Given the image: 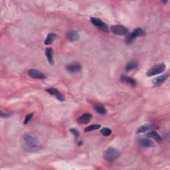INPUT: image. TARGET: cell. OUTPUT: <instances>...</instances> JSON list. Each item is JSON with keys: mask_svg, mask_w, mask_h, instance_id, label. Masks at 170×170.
I'll return each mask as SVG.
<instances>
[{"mask_svg": "<svg viewBox=\"0 0 170 170\" xmlns=\"http://www.w3.org/2000/svg\"><path fill=\"white\" fill-rule=\"evenodd\" d=\"M82 69V66L80 63H73L68 64L66 66V70L68 73H76L80 72Z\"/></svg>", "mask_w": 170, "mask_h": 170, "instance_id": "cell-7", "label": "cell"}, {"mask_svg": "<svg viewBox=\"0 0 170 170\" xmlns=\"http://www.w3.org/2000/svg\"><path fill=\"white\" fill-rule=\"evenodd\" d=\"M46 92H47L49 95L55 96L58 100L60 101V102H64L65 100L64 97L62 94L55 88H50L46 89Z\"/></svg>", "mask_w": 170, "mask_h": 170, "instance_id": "cell-8", "label": "cell"}, {"mask_svg": "<svg viewBox=\"0 0 170 170\" xmlns=\"http://www.w3.org/2000/svg\"><path fill=\"white\" fill-rule=\"evenodd\" d=\"M45 55L47 58V60L50 65H53L54 64L53 61V50L51 48H47L45 49Z\"/></svg>", "mask_w": 170, "mask_h": 170, "instance_id": "cell-14", "label": "cell"}, {"mask_svg": "<svg viewBox=\"0 0 170 170\" xmlns=\"http://www.w3.org/2000/svg\"><path fill=\"white\" fill-rule=\"evenodd\" d=\"M100 133L104 136H108L112 134V130L110 128H104L100 130Z\"/></svg>", "mask_w": 170, "mask_h": 170, "instance_id": "cell-22", "label": "cell"}, {"mask_svg": "<svg viewBox=\"0 0 170 170\" xmlns=\"http://www.w3.org/2000/svg\"><path fill=\"white\" fill-rule=\"evenodd\" d=\"M144 34H145V31H144V30L142 29V28H136L131 33H130L127 37H126L125 42L126 44L128 45L132 44L137 37L143 36Z\"/></svg>", "mask_w": 170, "mask_h": 170, "instance_id": "cell-3", "label": "cell"}, {"mask_svg": "<svg viewBox=\"0 0 170 170\" xmlns=\"http://www.w3.org/2000/svg\"><path fill=\"white\" fill-rule=\"evenodd\" d=\"M28 75H29L31 77L33 78H37V79H45L47 78L46 75L44 73H43L41 71L35 69L29 70Z\"/></svg>", "mask_w": 170, "mask_h": 170, "instance_id": "cell-9", "label": "cell"}, {"mask_svg": "<svg viewBox=\"0 0 170 170\" xmlns=\"http://www.w3.org/2000/svg\"><path fill=\"white\" fill-rule=\"evenodd\" d=\"M100 127H101V126L100 124H92V125H90L89 126H87L86 128H85L84 131L85 132H88L92 131V130L99 129Z\"/></svg>", "mask_w": 170, "mask_h": 170, "instance_id": "cell-21", "label": "cell"}, {"mask_svg": "<svg viewBox=\"0 0 170 170\" xmlns=\"http://www.w3.org/2000/svg\"><path fill=\"white\" fill-rule=\"evenodd\" d=\"M138 68V64L135 61H130L126 66V71L129 72Z\"/></svg>", "mask_w": 170, "mask_h": 170, "instance_id": "cell-20", "label": "cell"}, {"mask_svg": "<svg viewBox=\"0 0 170 170\" xmlns=\"http://www.w3.org/2000/svg\"><path fill=\"white\" fill-rule=\"evenodd\" d=\"M67 37L68 39V40H69L70 41L75 42V41H78L79 39V35L76 31L71 30V31H68Z\"/></svg>", "mask_w": 170, "mask_h": 170, "instance_id": "cell-13", "label": "cell"}, {"mask_svg": "<svg viewBox=\"0 0 170 170\" xmlns=\"http://www.w3.org/2000/svg\"><path fill=\"white\" fill-rule=\"evenodd\" d=\"M57 37V35L55 33H50L47 36V37L45 40V44L46 45H49L50 44H51L53 41L55 40Z\"/></svg>", "mask_w": 170, "mask_h": 170, "instance_id": "cell-17", "label": "cell"}, {"mask_svg": "<svg viewBox=\"0 0 170 170\" xmlns=\"http://www.w3.org/2000/svg\"><path fill=\"white\" fill-rule=\"evenodd\" d=\"M33 114L31 113V114H29L27 115L26 116H25V120H24V124H25V125H26V124H28L30 120L31 119V118H32V116H33Z\"/></svg>", "mask_w": 170, "mask_h": 170, "instance_id": "cell-24", "label": "cell"}, {"mask_svg": "<svg viewBox=\"0 0 170 170\" xmlns=\"http://www.w3.org/2000/svg\"><path fill=\"white\" fill-rule=\"evenodd\" d=\"M157 128H158L157 126L154 124H146L140 126V127L137 129L136 133H143V132H146L147 131H149V130H153Z\"/></svg>", "mask_w": 170, "mask_h": 170, "instance_id": "cell-11", "label": "cell"}, {"mask_svg": "<svg viewBox=\"0 0 170 170\" xmlns=\"http://www.w3.org/2000/svg\"><path fill=\"white\" fill-rule=\"evenodd\" d=\"M21 145L24 150L30 152L38 151L41 147L40 142L37 137L30 133H25L21 139Z\"/></svg>", "mask_w": 170, "mask_h": 170, "instance_id": "cell-1", "label": "cell"}, {"mask_svg": "<svg viewBox=\"0 0 170 170\" xmlns=\"http://www.w3.org/2000/svg\"><path fill=\"white\" fill-rule=\"evenodd\" d=\"M92 116L88 114V113H85L81 116L80 117H78L77 120V122L79 124H88V123L92 120Z\"/></svg>", "mask_w": 170, "mask_h": 170, "instance_id": "cell-10", "label": "cell"}, {"mask_svg": "<svg viewBox=\"0 0 170 170\" xmlns=\"http://www.w3.org/2000/svg\"><path fill=\"white\" fill-rule=\"evenodd\" d=\"M95 110L98 114L101 115H104L107 113V110L106 108L102 105H100V104H96L95 106Z\"/></svg>", "mask_w": 170, "mask_h": 170, "instance_id": "cell-19", "label": "cell"}, {"mask_svg": "<svg viewBox=\"0 0 170 170\" xmlns=\"http://www.w3.org/2000/svg\"><path fill=\"white\" fill-rule=\"evenodd\" d=\"M111 31L113 33L118 35H127L128 33V29L122 25H113L111 27Z\"/></svg>", "mask_w": 170, "mask_h": 170, "instance_id": "cell-5", "label": "cell"}, {"mask_svg": "<svg viewBox=\"0 0 170 170\" xmlns=\"http://www.w3.org/2000/svg\"><path fill=\"white\" fill-rule=\"evenodd\" d=\"M90 20H91V22L98 28H99L100 30H102L103 31H108V27L107 26V25L104 22H103L102 20L95 17H92L91 19H90Z\"/></svg>", "mask_w": 170, "mask_h": 170, "instance_id": "cell-6", "label": "cell"}, {"mask_svg": "<svg viewBox=\"0 0 170 170\" xmlns=\"http://www.w3.org/2000/svg\"><path fill=\"white\" fill-rule=\"evenodd\" d=\"M165 64L164 63H160L155 65L154 67H151L150 69L146 73L147 77H152V76L156 75L163 73L165 69Z\"/></svg>", "mask_w": 170, "mask_h": 170, "instance_id": "cell-4", "label": "cell"}, {"mask_svg": "<svg viewBox=\"0 0 170 170\" xmlns=\"http://www.w3.org/2000/svg\"><path fill=\"white\" fill-rule=\"evenodd\" d=\"M70 132L72 133V134H73L75 136V138L77 139L78 138L79 136H80V134H79L78 130L76 128H71L70 130Z\"/></svg>", "mask_w": 170, "mask_h": 170, "instance_id": "cell-23", "label": "cell"}, {"mask_svg": "<svg viewBox=\"0 0 170 170\" xmlns=\"http://www.w3.org/2000/svg\"><path fill=\"white\" fill-rule=\"evenodd\" d=\"M168 78H169V75L168 74L160 76V77H158L157 78H155V79H154L153 84L155 86H159L161 85L163 83H164L166 80H167Z\"/></svg>", "mask_w": 170, "mask_h": 170, "instance_id": "cell-12", "label": "cell"}, {"mask_svg": "<svg viewBox=\"0 0 170 170\" xmlns=\"http://www.w3.org/2000/svg\"><path fill=\"white\" fill-rule=\"evenodd\" d=\"M120 152L114 147H108L103 154L104 159L107 161L113 162L120 158Z\"/></svg>", "mask_w": 170, "mask_h": 170, "instance_id": "cell-2", "label": "cell"}, {"mask_svg": "<svg viewBox=\"0 0 170 170\" xmlns=\"http://www.w3.org/2000/svg\"><path fill=\"white\" fill-rule=\"evenodd\" d=\"M140 144L143 147H150L153 146V142L148 138H141L140 140Z\"/></svg>", "mask_w": 170, "mask_h": 170, "instance_id": "cell-18", "label": "cell"}, {"mask_svg": "<svg viewBox=\"0 0 170 170\" xmlns=\"http://www.w3.org/2000/svg\"><path fill=\"white\" fill-rule=\"evenodd\" d=\"M146 136L147 137V138H154L159 143H161L162 141H163L160 135H159L155 131H151L150 132L147 133L146 134Z\"/></svg>", "mask_w": 170, "mask_h": 170, "instance_id": "cell-16", "label": "cell"}, {"mask_svg": "<svg viewBox=\"0 0 170 170\" xmlns=\"http://www.w3.org/2000/svg\"><path fill=\"white\" fill-rule=\"evenodd\" d=\"M121 81L124 82L125 83H127L131 86H136L137 85V82L134 78L130 77H126V76H122L121 77Z\"/></svg>", "mask_w": 170, "mask_h": 170, "instance_id": "cell-15", "label": "cell"}]
</instances>
